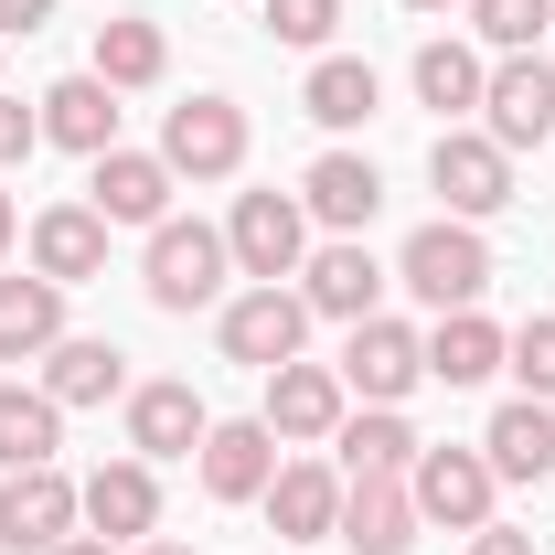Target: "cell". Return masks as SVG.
Wrapping results in <instances>:
<instances>
[{
	"instance_id": "6da1fadb",
	"label": "cell",
	"mask_w": 555,
	"mask_h": 555,
	"mask_svg": "<svg viewBox=\"0 0 555 555\" xmlns=\"http://www.w3.org/2000/svg\"><path fill=\"white\" fill-rule=\"evenodd\" d=\"M224 278H235V246H224V224H193V214H160L150 224V268H139V288H150V310H224Z\"/></svg>"
},
{
	"instance_id": "7a4b0ae2",
	"label": "cell",
	"mask_w": 555,
	"mask_h": 555,
	"mask_svg": "<svg viewBox=\"0 0 555 555\" xmlns=\"http://www.w3.org/2000/svg\"><path fill=\"white\" fill-rule=\"evenodd\" d=\"M396 278H406L427 310H481V288H491V246H481V224H460V214L416 224L406 257H396Z\"/></svg>"
},
{
	"instance_id": "3957f363",
	"label": "cell",
	"mask_w": 555,
	"mask_h": 555,
	"mask_svg": "<svg viewBox=\"0 0 555 555\" xmlns=\"http://www.w3.org/2000/svg\"><path fill=\"white\" fill-rule=\"evenodd\" d=\"M214 343H224V363H246V374H278V363H299V343H310V299L288 278L278 288H235L214 310Z\"/></svg>"
},
{
	"instance_id": "277c9868",
	"label": "cell",
	"mask_w": 555,
	"mask_h": 555,
	"mask_svg": "<svg viewBox=\"0 0 555 555\" xmlns=\"http://www.w3.org/2000/svg\"><path fill=\"white\" fill-rule=\"evenodd\" d=\"M343 396H363V406H406L416 385H427V332H406L396 310H374V321H352L343 343Z\"/></svg>"
},
{
	"instance_id": "5b68a950",
	"label": "cell",
	"mask_w": 555,
	"mask_h": 555,
	"mask_svg": "<svg viewBox=\"0 0 555 555\" xmlns=\"http://www.w3.org/2000/svg\"><path fill=\"white\" fill-rule=\"evenodd\" d=\"M224 246H235V278H246V288L299 278V257H310V214H299V193H235Z\"/></svg>"
},
{
	"instance_id": "8992f818",
	"label": "cell",
	"mask_w": 555,
	"mask_h": 555,
	"mask_svg": "<svg viewBox=\"0 0 555 555\" xmlns=\"http://www.w3.org/2000/svg\"><path fill=\"white\" fill-rule=\"evenodd\" d=\"M160 160H171V182H235L246 171V107L235 96H182L160 118Z\"/></svg>"
},
{
	"instance_id": "52a82bcc",
	"label": "cell",
	"mask_w": 555,
	"mask_h": 555,
	"mask_svg": "<svg viewBox=\"0 0 555 555\" xmlns=\"http://www.w3.org/2000/svg\"><path fill=\"white\" fill-rule=\"evenodd\" d=\"M481 139H502L513 160L555 139V65H545V54H502V65H491V86H481Z\"/></svg>"
},
{
	"instance_id": "ba28073f",
	"label": "cell",
	"mask_w": 555,
	"mask_h": 555,
	"mask_svg": "<svg viewBox=\"0 0 555 555\" xmlns=\"http://www.w3.org/2000/svg\"><path fill=\"white\" fill-rule=\"evenodd\" d=\"M427 182H438V204L460 214V224H481V214L513 204V150H502V139H481V129H438Z\"/></svg>"
},
{
	"instance_id": "9c48e42d",
	"label": "cell",
	"mask_w": 555,
	"mask_h": 555,
	"mask_svg": "<svg viewBox=\"0 0 555 555\" xmlns=\"http://www.w3.org/2000/svg\"><path fill=\"white\" fill-rule=\"evenodd\" d=\"M86 524V491L43 460V470H0V545L11 555H54Z\"/></svg>"
},
{
	"instance_id": "30bf717a",
	"label": "cell",
	"mask_w": 555,
	"mask_h": 555,
	"mask_svg": "<svg viewBox=\"0 0 555 555\" xmlns=\"http://www.w3.org/2000/svg\"><path fill=\"white\" fill-rule=\"evenodd\" d=\"M406 491H416V524H449V534H481L491 524V460L481 449H416V470H406Z\"/></svg>"
},
{
	"instance_id": "8fae6325",
	"label": "cell",
	"mask_w": 555,
	"mask_h": 555,
	"mask_svg": "<svg viewBox=\"0 0 555 555\" xmlns=\"http://www.w3.org/2000/svg\"><path fill=\"white\" fill-rule=\"evenodd\" d=\"M299 299H310V321H374L385 310V268H374V246L363 235H332V246H310L299 257Z\"/></svg>"
},
{
	"instance_id": "7c38bea8",
	"label": "cell",
	"mask_w": 555,
	"mask_h": 555,
	"mask_svg": "<svg viewBox=\"0 0 555 555\" xmlns=\"http://www.w3.org/2000/svg\"><path fill=\"white\" fill-rule=\"evenodd\" d=\"M257 416L278 427V449H321V438L352 416V396H343V374H332V363H278Z\"/></svg>"
},
{
	"instance_id": "4fadbf2b",
	"label": "cell",
	"mask_w": 555,
	"mask_h": 555,
	"mask_svg": "<svg viewBox=\"0 0 555 555\" xmlns=\"http://www.w3.org/2000/svg\"><path fill=\"white\" fill-rule=\"evenodd\" d=\"M278 524V545H332L343 534V470L332 460H278V481L257 491Z\"/></svg>"
},
{
	"instance_id": "5bb4252c",
	"label": "cell",
	"mask_w": 555,
	"mask_h": 555,
	"mask_svg": "<svg viewBox=\"0 0 555 555\" xmlns=\"http://www.w3.org/2000/svg\"><path fill=\"white\" fill-rule=\"evenodd\" d=\"M171 193H182V182H171L160 150H96V160H86V204L107 214V224H160Z\"/></svg>"
},
{
	"instance_id": "9a60e30c",
	"label": "cell",
	"mask_w": 555,
	"mask_h": 555,
	"mask_svg": "<svg viewBox=\"0 0 555 555\" xmlns=\"http://www.w3.org/2000/svg\"><path fill=\"white\" fill-rule=\"evenodd\" d=\"M299 214L332 224V235H363V224L385 214V171H374L363 150H321V160L299 171Z\"/></svg>"
},
{
	"instance_id": "2e32d148",
	"label": "cell",
	"mask_w": 555,
	"mask_h": 555,
	"mask_svg": "<svg viewBox=\"0 0 555 555\" xmlns=\"http://www.w3.org/2000/svg\"><path fill=\"white\" fill-rule=\"evenodd\" d=\"M193 460H204V491H214V502H257V491L278 481V427H268V416H214Z\"/></svg>"
},
{
	"instance_id": "e0dca14e",
	"label": "cell",
	"mask_w": 555,
	"mask_h": 555,
	"mask_svg": "<svg viewBox=\"0 0 555 555\" xmlns=\"http://www.w3.org/2000/svg\"><path fill=\"white\" fill-rule=\"evenodd\" d=\"M107 214L96 204H43L33 214V278H54V288H86V278H107Z\"/></svg>"
},
{
	"instance_id": "ac0fdd59",
	"label": "cell",
	"mask_w": 555,
	"mask_h": 555,
	"mask_svg": "<svg viewBox=\"0 0 555 555\" xmlns=\"http://www.w3.org/2000/svg\"><path fill=\"white\" fill-rule=\"evenodd\" d=\"M204 427H214V406L182 385V374L129 385V449H139V460H193V449H204Z\"/></svg>"
},
{
	"instance_id": "d6986e66",
	"label": "cell",
	"mask_w": 555,
	"mask_h": 555,
	"mask_svg": "<svg viewBox=\"0 0 555 555\" xmlns=\"http://www.w3.org/2000/svg\"><path fill=\"white\" fill-rule=\"evenodd\" d=\"M33 107H43V139H54V150H75V160L118 150V86H96V75H54Z\"/></svg>"
},
{
	"instance_id": "ffe728a7",
	"label": "cell",
	"mask_w": 555,
	"mask_h": 555,
	"mask_svg": "<svg viewBox=\"0 0 555 555\" xmlns=\"http://www.w3.org/2000/svg\"><path fill=\"white\" fill-rule=\"evenodd\" d=\"M86 534H107V545H139L150 524H160V481H150V460H107V470H86Z\"/></svg>"
},
{
	"instance_id": "44dd1931",
	"label": "cell",
	"mask_w": 555,
	"mask_h": 555,
	"mask_svg": "<svg viewBox=\"0 0 555 555\" xmlns=\"http://www.w3.org/2000/svg\"><path fill=\"white\" fill-rule=\"evenodd\" d=\"M481 460H491V481H555V406L545 396H513L481 427Z\"/></svg>"
},
{
	"instance_id": "7402d4cb",
	"label": "cell",
	"mask_w": 555,
	"mask_h": 555,
	"mask_svg": "<svg viewBox=\"0 0 555 555\" xmlns=\"http://www.w3.org/2000/svg\"><path fill=\"white\" fill-rule=\"evenodd\" d=\"M352 555H406L416 545V491L406 481H343V534Z\"/></svg>"
},
{
	"instance_id": "603a6c76",
	"label": "cell",
	"mask_w": 555,
	"mask_h": 555,
	"mask_svg": "<svg viewBox=\"0 0 555 555\" xmlns=\"http://www.w3.org/2000/svg\"><path fill=\"white\" fill-rule=\"evenodd\" d=\"M43 396H54V406H107V396H129V352L96 343V332H65V343L43 352Z\"/></svg>"
},
{
	"instance_id": "cb8c5ba5",
	"label": "cell",
	"mask_w": 555,
	"mask_h": 555,
	"mask_svg": "<svg viewBox=\"0 0 555 555\" xmlns=\"http://www.w3.org/2000/svg\"><path fill=\"white\" fill-rule=\"evenodd\" d=\"M332 449H343V481H406L427 438H416L396 406H363V416H343V427H332Z\"/></svg>"
},
{
	"instance_id": "d4e9b609",
	"label": "cell",
	"mask_w": 555,
	"mask_h": 555,
	"mask_svg": "<svg viewBox=\"0 0 555 555\" xmlns=\"http://www.w3.org/2000/svg\"><path fill=\"white\" fill-rule=\"evenodd\" d=\"M502 321H481V310H438V332H427V385H491L502 374Z\"/></svg>"
},
{
	"instance_id": "484cf974",
	"label": "cell",
	"mask_w": 555,
	"mask_h": 555,
	"mask_svg": "<svg viewBox=\"0 0 555 555\" xmlns=\"http://www.w3.org/2000/svg\"><path fill=\"white\" fill-rule=\"evenodd\" d=\"M65 343V288L54 278H0V363H43Z\"/></svg>"
},
{
	"instance_id": "4316f807",
	"label": "cell",
	"mask_w": 555,
	"mask_h": 555,
	"mask_svg": "<svg viewBox=\"0 0 555 555\" xmlns=\"http://www.w3.org/2000/svg\"><path fill=\"white\" fill-rule=\"evenodd\" d=\"M406 75H416V107H438L449 129H460V107H481V86H491L481 43H449V33H438V43H416Z\"/></svg>"
},
{
	"instance_id": "83f0119b",
	"label": "cell",
	"mask_w": 555,
	"mask_h": 555,
	"mask_svg": "<svg viewBox=\"0 0 555 555\" xmlns=\"http://www.w3.org/2000/svg\"><path fill=\"white\" fill-rule=\"evenodd\" d=\"M299 107H310L321 129H363V118L385 107V75L363 65V54H321V65H310V86H299Z\"/></svg>"
},
{
	"instance_id": "f1b7e54d",
	"label": "cell",
	"mask_w": 555,
	"mask_h": 555,
	"mask_svg": "<svg viewBox=\"0 0 555 555\" xmlns=\"http://www.w3.org/2000/svg\"><path fill=\"white\" fill-rule=\"evenodd\" d=\"M65 449V406L43 385H0V470H43Z\"/></svg>"
},
{
	"instance_id": "f546056e",
	"label": "cell",
	"mask_w": 555,
	"mask_h": 555,
	"mask_svg": "<svg viewBox=\"0 0 555 555\" xmlns=\"http://www.w3.org/2000/svg\"><path fill=\"white\" fill-rule=\"evenodd\" d=\"M96 86H118V96H139V86H160L171 75V43H160V22H96Z\"/></svg>"
},
{
	"instance_id": "4dcf8cb0",
	"label": "cell",
	"mask_w": 555,
	"mask_h": 555,
	"mask_svg": "<svg viewBox=\"0 0 555 555\" xmlns=\"http://www.w3.org/2000/svg\"><path fill=\"white\" fill-rule=\"evenodd\" d=\"M470 11V33H481V54H534L555 33V0H460Z\"/></svg>"
},
{
	"instance_id": "1f68e13d",
	"label": "cell",
	"mask_w": 555,
	"mask_h": 555,
	"mask_svg": "<svg viewBox=\"0 0 555 555\" xmlns=\"http://www.w3.org/2000/svg\"><path fill=\"white\" fill-rule=\"evenodd\" d=\"M268 33H278V43H299V54H332L343 0H268Z\"/></svg>"
},
{
	"instance_id": "d6a6232c",
	"label": "cell",
	"mask_w": 555,
	"mask_h": 555,
	"mask_svg": "<svg viewBox=\"0 0 555 555\" xmlns=\"http://www.w3.org/2000/svg\"><path fill=\"white\" fill-rule=\"evenodd\" d=\"M502 363H513L524 396H545V406H555V310H545V321H524V332L502 343Z\"/></svg>"
},
{
	"instance_id": "836d02e7",
	"label": "cell",
	"mask_w": 555,
	"mask_h": 555,
	"mask_svg": "<svg viewBox=\"0 0 555 555\" xmlns=\"http://www.w3.org/2000/svg\"><path fill=\"white\" fill-rule=\"evenodd\" d=\"M33 150H43V107L0 96V171H11V160H33Z\"/></svg>"
},
{
	"instance_id": "e575fe53",
	"label": "cell",
	"mask_w": 555,
	"mask_h": 555,
	"mask_svg": "<svg viewBox=\"0 0 555 555\" xmlns=\"http://www.w3.org/2000/svg\"><path fill=\"white\" fill-rule=\"evenodd\" d=\"M43 22H54V0H0V43L11 33H43Z\"/></svg>"
},
{
	"instance_id": "d590c367",
	"label": "cell",
	"mask_w": 555,
	"mask_h": 555,
	"mask_svg": "<svg viewBox=\"0 0 555 555\" xmlns=\"http://www.w3.org/2000/svg\"><path fill=\"white\" fill-rule=\"evenodd\" d=\"M470 555H534V534H513V524H481V534H470Z\"/></svg>"
},
{
	"instance_id": "8d00e7d4",
	"label": "cell",
	"mask_w": 555,
	"mask_h": 555,
	"mask_svg": "<svg viewBox=\"0 0 555 555\" xmlns=\"http://www.w3.org/2000/svg\"><path fill=\"white\" fill-rule=\"evenodd\" d=\"M54 555H118V545H107V534H65Z\"/></svg>"
},
{
	"instance_id": "74e56055",
	"label": "cell",
	"mask_w": 555,
	"mask_h": 555,
	"mask_svg": "<svg viewBox=\"0 0 555 555\" xmlns=\"http://www.w3.org/2000/svg\"><path fill=\"white\" fill-rule=\"evenodd\" d=\"M11 224H22V214H11V193H0V246H11Z\"/></svg>"
},
{
	"instance_id": "f35d334b",
	"label": "cell",
	"mask_w": 555,
	"mask_h": 555,
	"mask_svg": "<svg viewBox=\"0 0 555 555\" xmlns=\"http://www.w3.org/2000/svg\"><path fill=\"white\" fill-rule=\"evenodd\" d=\"M406 11H460V0H406Z\"/></svg>"
},
{
	"instance_id": "ab89813d",
	"label": "cell",
	"mask_w": 555,
	"mask_h": 555,
	"mask_svg": "<svg viewBox=\"0 0 555 555\" xmlns=\"http://www.w3.org/2000/svg\"><path fill=\"white\" fill-rule=\"evenodd\" d=\"M139 555H193V545H139Z\"/></svg>"
}]
</instances>
